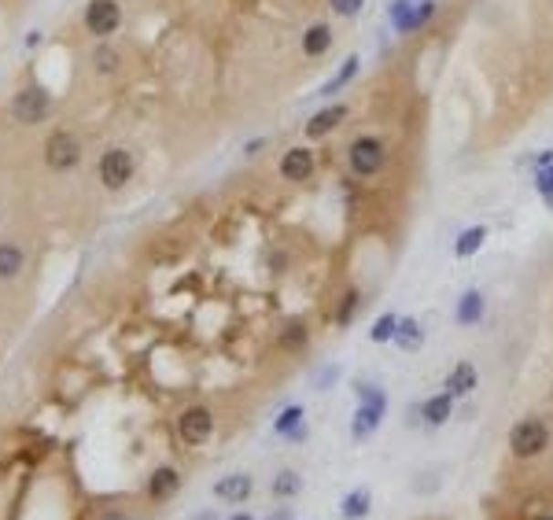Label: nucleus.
Listing matches in <instances>:
<instances>
[{"label":"nucleus","mask_w":553,"mask_h":520,"mask_svg":"<svg viewBox=\"0 0 553 520\" xmlns=\"http://www.w3.org/2000/svg\"><path fill=\"white\" fill-rule=\"evenodd\" d=\"M354 395H358V410L350 417V440L354 443H365L369 436H377V428L384 424V413H388V395L373 384L358 380L354 384Z\"/></svg>","instance_id":"nucleus-1"},{"label":"nucleus","mask_w":553,"mask_h":520,"mask_svg":"<svg viewBox=\"0 0 553 520\" xmlns=\"http://www.w3.org/2000/svg\"><path fill=\"white\" fill-rule=\"evenodd\" d=\"M52 111H56V97L45 89L41 81L23 85V89H16L12 100H8V115H12L16 126H45L52 119Z\"/></svg>","instance_id":"nucleus-2"},{"label":"nucleus","mask_w":553,"mask_h":520,"mask_svg":"<svg viewBox=\"0 0 553 520\" xmlns=\"http://www.w3.org/2000/svg\"><path fill=\"white\" fill-rule=\"evenodd\" d=\"M553 443V428L549 421L542 417H520L513 428H509V454L516 462H531L538 454H546Z\"/></svg>","instance_id":"nucleus-3"},{"label":"nucleus","mask_w":553,"mask_h":520,"mask_svg":"<svg viewBox=\"0 0 553 520\" xmlns=\"http://www.w3.org/2000/svg\"><path fill=\"white\" fill-rule=\"evenodd\" d=\"M81 155H85V144H81V137H78L74 130L59 126V130L48 133V140H45V166H48L52 173H70V170H78V166H81Z\"/></svg>","instance_id":"nucleus-4"},{"label":"nucleus","mask_w":553,"mask_h":520,"mask_svg":"<svg viewBox=\"0 0 553 520\" xmlns=\"http://www.w3.org/2000/svg\"><path fill=\"white\" fill-rule=\"evenodd\" d=\"M97 178L108 192H122L137 178V155L130 148H108L97 162Z\"/></svg>","instance_id":"nucleus-5"},{"label":"nucleus","mask_w":553,"mask_h":520,"mask_svg":"<svg viewBox=\"0 0 553 520\" xmlns=\"http://www.w3.org/2000/svg\"><path fill=\"white\" fill-rule=\"evenodd\" d=\"M81 26L89 37L97 41H111L122 30V5L119 0H89L81 8Z\"/></svg>","instance_id":"nucleus-6"},{"label":"nucleus","mask_w":553,"mask_h":520,"mask_svg":"<svg viewBox=\"0 0 553 520\" xmlns=\"http://www.w3.org/2000/svg\"><path fill=\"white\" fill-rule=\"evenodd\" d=\"M384 162H388V148L381 137H358L347 151V166H350L354 178H377L384 170Z\"/></svg>","instance_id":"nucleus-7"},{"label":"nucleus","mask_w":553,"mask_h":520,"mask_svg":"<svg viewBox=\"0 0 553 520\" xmlns=\"http://www.w3.org/2000/svg\"><path fill=\"white\" fill-rule=\"evenodd\" d=\"M211 432H214V413L211 406L203 402H193V406H184L181 417H177V436L189 443V447H200L211 440Z\"/></svg>","instance_id":"nucleus-8"},{"label":"nucleus","mask_w":553,"mask_h":520,"mask_svg":"<svg viewBox=\"0 0 553 520\" xmlns=\"http://www.w3.org/2000/svg\"><path fill=\"white\" fill-rule=\"evenodd\" d=\"M251 494H255V476L251 473H229L214 484V498L225 502V505H244V502H251Z\"/></svg>","instance_id":"nucleus-9"},{"label":"nucleus","mask_w":553,"mask_h":520,"mask_svg":"<svg viewBox=\"0 0 553 520\" xmlns=\"http://www.w3.org/2000/svg\"><path fill=\"white\" fill-rule=\"evenodd\" d=\"M314 166H318V159H314L310 148H288L281 155V178L285 182H307V178H314Z\"/></svg>","instance_id":"nucleus-10"},{"label":"nucleus","mask_w":553,"mask_h":520,"mask_svg":"<svg viewBox=\"0 0 553 520\" xmlns=\"http://www.w3.org/2000/svg\"><path fill=\"white\" fill-rule=\"evenodd\" d=\"M177 491H181V473H177L173 465L151 469V476H148V498H151L155 505H159V502H170Z\"/></svg>","instance_id":"nucleus-11"},{"label":"nucleus","mask_w":553,"mask_h":520,"mask_svg":"<svg viewBox=\"0 0 553 520\" xmlns=\"http://www.w3.org/2000/svg\"><path fill=\"white\" fill-rule=\"evenodd\" d=\"M273 432L276 436H285L288 443H303L310 432H307V413H303V406H288L281 417L273 421Z\"/></svg>","instance_id":"nucleus-12"},{"label":"nucleus","mask_w":553,"mask_h":520,"mask_svg":"<svg viewBox=\"0 0 553 520\" xmlns=\"http://www.w3.org/2000/svg\"><path fill=\"white\" fill-rule=\"evenodd\" d=\"M476 384H480V373H476V366H473V362H457V366L450 369V377H446V391H450L454 399L473 395V391H476Z\"/></svg>","instance_id":"nucleus-13"},{"label":"nucleus","mask_w":553,"mask_h":520,"mask_svg":"<svg viewBox=\"0 0 553 520\" xmlns=\"http://www.w3.org/2000/svg\"><path fill=\"white\" fill-rule=\"evenodd\" d=\"M299 491H303V473H299V469H276V473H273L269 494H273L276 502H292Z\"/></svg>","instance_id":"nucleus-14"},{"label":"nucleus","mask_w":553,"mask_h":520,"mask_svg":"<svg viewBox=\"0 0 553 520\" xmlns=\"http://www.w3.org/2000/svg\"><path fill=\"white\" fill-rule=\"evenodd\" d=\"M417 410H421V421H424L428 428H439V424H446V421H450V410H454V395H450V391H439V395L424 399Z\"/></svg>","instance_id":"nucleus-15"},{"label":"nucleus","mask_w":553,"mask_h":520,"mask_svg":"<svg viewBox=\"0 0 553 520\" xmlns=\"http://www.w3.org/2000/svg\"><path fill=\"white\" fill-rule=\"evenodd\" d=\"M26 266V251L16 240H0V281H16Z\"/></svg>","instance_id":"nucleus-16"},{"label":"nucleus","mask_w":553,"mask_h":520,"mask_svg":"<svg viewBox=\"0 0 553 520\" xmlns=\"http://www.w3.org/2000/svg\"><path fill=\"white\" fill-rule=\"evenodd\" d=\"M347 119V104H332V108H325V111H318L310 122H307V137H314V140H321V137H329L339 122Z\"/></svg>","instance_id":"nucleus-17"},{"label":"nucleus","mask_w":553,"mask_h":520,"mask_svg":"<svg viewBox=\"0 0 553 520\" xmlns=\"http://www.w3.org/2000/svg\"><path fill=\"white\" fill-rule=\"evenodd\" d=\"M329 48H332V26L329 23L307 26V34H303V56L307 59H321Z\"/></svg>","instance_id":"nucleus-18"},{"label":"nucleus","mask_w":553,"mask_h":520,"mask_svg":"<svg viewBox=\"0 0 553 520\" xmlns=\"http://www.w3.org/2000/svg\"><path fill=\"white\" fill-rule=\"evenodd\" d=\"M89 59H92V70H97L100 78H111V74L122 70V56H119V48L111 41H97V48H92Z\"/></svg>","instance_id":"nucleus-19"},{"label":"nucleus","mask_w":553,"mask_h":520,"mask_svg":"<svg viewBox=\"0 0 553 520\" xmlns=\"http://www.w3.org/2000/svg\"><path fill=\"white\" fill-rule=\"evenodd\" d=\"M369 509H373V494L369 491H347L339 502V516L343 520H365Z\"/></svg>","instance_id":"nucleus-20"},{"label":"nucleus","mask_w":553,"mask_h":520,"mask_svg":"<svg viewBox=\"0 0 553 520\" xmlns=\"http://www.w3.org/2000/svg\"><path fill=\"white\" fill-rule=\"evenodd\" d=\"M395 343L402 347V351H417V347L424 343V328H421V321H413V317H399Z\"/></svg>","instance_id":"nucleus-21"},{"label":"nucleus","mask_w":553,"mask_h":520,"mask_svg":"<svg viewBox=\"0 0 553 520\" xmlns=\"http://www.w3.org/2000/svg\"><path fill=\"white\" fill-rule=\"evenodd\" d=\"M484 317V296L480 292H465L457 299V325H476Z\"/></svg>","instance_id":"nucleus-22"},{"label":"nucleus","mask_w":553,"mask_h":520,"mask_svg":"<svg viewBox=\"0 0 553 520\" xmlns=\"http://www.w3.org/2000/svg\"><path fill=\"white\" fill-rule=\"evenodd\" d=\"M484 240H487V229H484V225H473V229H465V233L457 236L454 255H457V258H469V255H476V251L484 247Z\"/></svg>","instance_id":"nucleus-23"},{"label":"nucleus","mask_w":553,"mask_h":520,"mask_svg":"<svg viewBox=\"0 0 553 520\" xmlns=\"http://www.w3.org/2000/svg\"><path fill=\"white\" fill-rule=\"evenodd\" d=\"M358 307H361V292L358 288H347L343 292V299H339V307H336V325H350L354 321V314H358Z\"/></svg>","instance_id":"nucleus-24"},{"label":"nucleus","mask_w":553,"mask_h":520,"mask_svg":"<svg viewBox=\"0 0 553 520\" xmlns=\"http://www.w3.org/2000/svg\"><path fill=\"white\" fill-rule=\"evenodd\" d=\"M395 328H399V317L395 314H381L377 325L369 328V339H373V343H388V339H395Z\"/></svg>","instance_id":"nucleus-25"},{"label":"nucleus","mask_w":553,"mask_h":520,"mask_svg":"<svg viewBox=\"0 0 553 520\" xmlns=\"http://www.w3.org/2000/svg\"><path fill=\"white\" fill-rule=\"evenodd\" d=\"M354 74H358V56H350V59H347V63H343V67L336 70V78H332V81L325 85V89H321V93H325V97H332V93H339V89H343V85H347V81H350Z\"/></svg>","instance_id":"nucleus-26"},{"label":"nucleus","mask_w":553,"mask_h":520,"mask_svg":"<svg viewBox=\"0 0 553 520\" xmlns=\"http://www.w3.org/2000/svg\"><path fill=\"white\" fill-rule=\"evenodd\" d=\"M281 343L288 347V351H299V347L307 343V325H303V321H292V325L281 332Z\"/></svg>","instance_id":"nucleus-27"},{"label":"nucleus","mask_w":553,"mask_h":520,"mask_svg":"<svg viewBox=\"0 0 553 520\" xmlns=\"http://www.w3.org/2000/svg\"><path fill=\"white\" fill-rule=\"evenodd\" d=\"M329 5H332V12H336V16L350 19V16H358V12L365 8V0H329Z\"/></svg>","instance_id":"nucleus-28"},{"label":"nucleus","mask_w":553,"mask_h":520,"mask_svg":"<svg viewBox=\"0 0 553 520\" xmlns=\"http://www.w3.org/2000/svg\"><path fill=\"white\" fill-rule=\"evenodd\" d=\"M535 185H538V192L546 196V203H553V166L538 173V182H535Z\"/></svg>","instance_id":"nucleus-29"},{"label":"nucleus","mask_w":553,"mask_h":520,"mask_svg":"<svg viewBox=\"0 0 553 520\" xmlns=\"http://www.w3.org/2000/svg\"><path fill=\"white\" fill-rule=\"evenodd\" d=\"M97 520H133V516H130L126 509H119V505H115V509H104Z\"/></svg>","instance_id":"nucleus-30"},{"label":"nucleus","mask_w":553,"mask_h":520,"mask_svg":"<svg viewBox=\"0 0 553 520\" xmlns=\"http://www.w3.org/2000/svg\"><path fill=\"white\" fill-rule=\"evenodd\" d=\"M266 520H292V509H288V505H281V509H276L273 516H266Z\"/></svg>","instance_id":"nucleus-31"},{"label":"nucleus","mask_w":553,"mask_h":520,"mask_svg":"<svg viewBox=\"0 0 553 520\" xmlns=\"http://www.w3.org/2000/svg\"><path fill=\"white\" fill-rule=\"evenodd\" d=\"M262 144H266L262 137H258V140H247V148H244V155H255V151H262Z\"/></svg>","instance_id":"nucleus-32"},{"label":"nucleus","mask_w":553,"mask_h":520,"mask_svg":"<svg viewBox=\"0 0 553 520\" xmlns=\"http://www.w3.org/2000/svg\"><path fill=\"white\" fill-rule=\"evenodd\" d=\"M332 380H336V369H332V366H329V369H325V373H321V388H332Z\"/></svg>","instance_id":"nucleus-33"},{"label":"nucleus","mask_w":553,"mask_h":520,"mask_svg":"<svg viewBox=\"0 0 553 520\" xmlns=\"http://www.w3.org/2000/svg\"><path fill=\"white\" fill-rule=\"evenodd\" d=\"M193 520H222V516H218V509H203V513H196Z\"/></svg>","instance_id":"nucleus-34"},{"label":"nucleus","mask_w":553,"mask_h":520,"mask_svg":"<svg viewBox=\"0 0 553 520\" xmlns=\"http://www.w3.org/2000/svg\"><path fill=\"white\" fill-rule=\"evenodd\" d=\"M229 520H255V516H251V513H233Z\"/></svg>","instance_id":"nucleus-35"},{"label":"nucleus","mask_w":553,"mask_h":520,"mask_svg":"<svg viewBox=\"0 0 553 520\" xmlns=\"http://www.w3.org/2000/svg\"><path fill=\"white\" fill-rule=\"evenodd\" d=\"M535 520H553V513H538V516H535Z\"/></svg>","instance_id":"nucleus-36"},{"label":"nucleus","mask_w":553,"mask_h":520,"mask_svg":"<svg viewBox=\"0 0 553 520\" xmlns=\"http://www.w3.org/2000/svg\"><path fill=\"white\" fill-rule=\"evenodd\" d=\"M549 402H553V391H549Z\"/></svg>","instance_id":"nucleus-37"}]
</instances>
